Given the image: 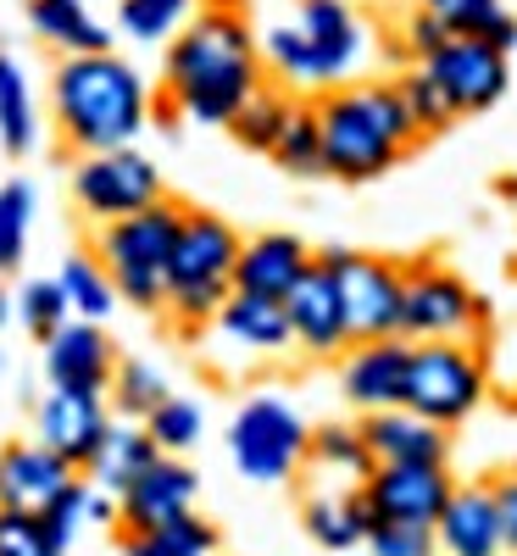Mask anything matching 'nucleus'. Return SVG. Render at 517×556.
<instances>
[{
	"mask_svg": "<svg viewBox=\"0 0 517 556\" xmlns=\"http://www.w3.org/2000/svg\"><path fill=\"white\" fill-rule=\"evenodd\" d=\"M417 12H429V17H440L451 34H484L501 12H506V0H412Z\"/></svg>",
	"mask_w": 517,
	"mask_h": 556,
	"instance_id": "obj_41",
	"label": "nucleus"
},
{
	"mask_svg": "<svg viewBox=\"0 0 517 556\" xmlns=\"http://www.w3.org/2000/svg\"><path fill=\"white\" fill-rule=\"evenodd\" d=\"M484 329H490V301L462 273H451L434 256L401 262V340L406 345H434V340L479 345Z\"/></svg>",
	"mask_w": 517,
	"mask_h": 556,
	"instance_id": "obj_6",
	"label": "nucleus"
},
{
	"mask_svg": "<svg viewBox=\"0 0 517 556\" xmlns=\"http://www.w3.org/2000/svg\"><path fill=\"white\" fill-rule=\"evenodd\" d=\"M373 473V456L356 424H317L306 440V462H301V484H351L362 490V479Z\"/></svg>",
	"mask_w": 517,
	"mask_h": 556,
	"instance_id": "obj_25",
	"label": "nucleus"
},
{
	"mask_svg": "<svg viewBox=\"0 0 517 556\" xmlns=\"http://www.w3.org/2000/svg\"><path fill=\"white\" fill-rule=\"evenodd\" d=\"M12 312H17V323H23V329H28L39 345L73 317L67 301H62V290H56V278H28V285L12 295Z\"/></svg>",
	"mask_w": 517,
	"mask_h": 556,
	"instance_id": "obj_39",
	"label": "nucleus"
},
{
	"mask_svg": "<svg viewBox=\"0 0 517 556\" xmlns=\"http://www.w3.org/2000/svg\"><path fill=\"white\" fill-rule=\"evenodd\" d=\"M117 540H123V556H212L217 551V523L206 513H184L162 529L117 534Z\"/></svg>",
	"mask_w": 517,
	"mask_h": 556,
	"instance_id": "obj_32",
	"label": "nucleus"
},
{
	"mask_svg": "<svg viewBox=\"0 0 517 556\" xmlns=\"http://www.w3.org/2000/svg\"><path fill=\"white\" fill-rule=\"evenodd\" d=\"M151 112H156V89L128 56H117V51L56 56L51 117H56V134L67 151H78V156L128 151L151 128Z\"/></svg>",
	"mask_w": 517,
	"mask_h": 556,
	"instance_id": "obj_2",
	"label": "nucleus"
},
{
	"mask_svg": "<svg viewBox=\"0 0 517 556\" xmlns=\"http://www.w3.org/2000/svg\"><path fill=\"white\" fill-rule=\"evenodd\" d=\"M317 556H362V551H317Z\"/></svg>",
	"mask_w": 517,
	"mask_h": 556,
	"instance_id": "obj_46",
	"label": "nucleus"
},
{
	"mask_svg": "<svg viewBox=\"0 0 517 556\" xmlns=\"http://www.w3.org/2000/svg\"><path fill=\"white\" fill-rule=\"evenodd\" d=\"M0 146H7V156H28L39 146V106L12 51H0Z\"/></svg>",
	"mask_w": 517,
	"mask_h": 556,
	"instance_id": "obj_30",
	"label": "nucleus"
},
{
	"mask_svg": "<svg viewBox=\"0 0 517 556\" xmlns=\"http://www.w3.org/2000/svg\"><path fill=\"white\" fill-rule=\"evenodd\" d=\"M162 195H167L162 167L139 146H128V151H96V156H78L73 162V206L96 228L146 212Z\"/></svg>",
	"mask_w": 517,
	"mask_h": 556,
	"instance_id": "obj_10",
	"label": "nucleus"
},
{
	"mask_svg": "<svg viewBox=\"0 0 517 556\" xmlns=\"http://www.w3.org/2000/svg\"><path fill=\"white\" fill-rule=\"evenodd\" d=\"M212 556H223V551H212Z\"/></svg>",
	"mask_w": 517,
	"mask_h": 556,
	"instance_id": "obj_48",
	"label": "nucleus"
},
{
	"mask_svg": "<svg viewBox=\"0 0 517 556\" xmlns=\"http://www.w3.org/2000/svg\"><path fill=\"white\" fill-rule=\"evenodd\" d=\"M28 23L56 56H101V51H112V28L89 12V0H28Z\"/></svg>",
	"mask_w": 517,
	"mask_h": 556,
	"instance_id": "obj_26",
	"label": "nucleus"
},
{
	"mask_svg": "<svg viewBox=\"0 0 517 556\" xmlns=\"http://www.w3.org/2000/svg\"><path fill=\"white\" fill-rule=\"evenodd\" d=\"M39 523H45V540H51V551H73V540L89 529V523H117V501L112 495H101L96 484H89L84 473L51 501V506H45V513H39Z\"/></svg>",
	"mask_w": 517,
	"mask_h": 556,
	"instance_id": "obj_28",
	"label": "nucleus"
},
{
	"mask_svg": "<svg viewBox=\"0 0 517 556\" xmlns=\"http://www.w3.org/2000/svg\"><path fill=\"white\" fill-rule=\"evenodd\" d=\"M0 374H7V351H0Z\"/></svg>",
	"mask_w": 517,
	"mask_h": 556,
	"instance_id": "obj_47",
	"label": "nucleus"
},
{
	"mask_svg": "<svg viewBox=\"0 0 517 556\" xmlns=\"http://www.w3.org/2000/svg\"><path fill=\"white\" fill-rule=\"evenodd\" d=\"M406 356H412L406 340H367V345H351L340 356V395L356 406V417L401 406Z\"/></svg>",
	"mask_w": 517,
	"mask_h": 556,
	"instance_id": "obj_19",
	"label": "nucleus"
},
{
	"mask_svg": "<svg viewBox=\"0 0 517 556\" xmlns=\"http://www.w3.org/2000/svg\"><path fill=\"white\" fill-rule=\"evenodd\" d=\"M201 12V0H117V28L139 45H167Z\"/></svg>",
	"mask_w": 517,
	"mask_h": 556,
	"instance_id": "obj_34",
	"label": "nucleus"
},
{
	"mask_svg": "<svg viewBox=\"0 0 517 556\" xmlns=\"http://www.w3.org/2000/svg\"><path fill=\"white\" fill-rule=\"evenodd\" d=\"M240 245H245V235L223 212L184 206L178 240H173V256H167V295H162V317L184 340L206 334L217 306L234 295V262H240Z\"/></svg>",
	"mask_w": 517,
	"mask_h": 556,
	"instance_id": "obj_4",
	"label": "nucleus"
},
{
	"mask_svg": "<svg viewBox=\"0 0 517 556\" xmlns=\"http://www.w3.org/2000/svg\"><path fill=\"white\" fill-rule=\"evenodd\" d=\"M273 167H285L290 178H323V139H317V117H312V101H295L278 146L267 151Z\"/></svg>",
	"mask_w": 517,
	"mask_h": 556,
	"instance_id": "obj_37",
	"label": "nucleus"
},
{
	"mask_svg": "<svg viewBox=\"0 0 517 556\" xmlns=\"http://www.w3.org/2000/svg\"><path fill=\"white\" fill-rule=\"evenodd\" d=\"M106 429H112V406H106V395L45 390L39 406H34V440L51 451V456H62L73 473L89 468V456L101 451Z\"/></svg>",
	"mask_w": 517,
	"mask_h": 556,
	"instance_id": "obj_13",
	"label": "nucleus"
},
{
	"mask_svg": "<svg viewBox=\"0 0 517 556\" xmlns=\"http://www.w3.org/2000/svg\"><path fill=\"white\" fill-rule=\"evenodd\" d=\"M167 395H173V384H167V374H162L156 362H146V356H117L112 384H106V406H112L117 424H146V417H151Z\"/></svg>",
	"mask_w": 517,
	"mask_h": 556,
	"instance_id": "obj_29",
	"label": "nucleus"
},
{
	"mask_svg": "<svg viewBox=\"0 0 517 556\" xmlns=\"http://www.w3.org/2000/svg\"><path fill=\"white\" fill-rule=\"evenodd\" d=\"M196 495H201V473L190 462L156 456L151 468L117 495V534H146V529H162L184 513H196Z\"/></svg>",
	"mask_w": 517,
	"mask_h": 556,
	"instance_id": "obj_15",
	"label": "nucleus"
},
{
	"mask_svg": "<svg viewBox=\"0 0 517 556\" xmlns=\"http://www.w3.org/2000/svg\"><path fill=\"white\" fill-rule=\"evenodd\" d=\"M162 451L151 445V434L146 429H139V424H117V417H112V429H106V440H101V451L96 456H89V468H84V479L89 484H96L101 495H123L139 473H146L151 468V462H156Z\"/></svg>",
	"mask_w": 517,
	"mask_h": 556,
	"instance_id": "obj_27",
	"label": "nucleus"
},
{
	"mask_svg": "<svg viewBox=\"0 0 517 556\" xmlns=\"http://www.w3.org/2000/svg\"><path fill=\"white\" fill-rule=\"evenodd\" d=\"M423 73L440 84V96L456 112V123L501 106L506 89H512V56H501L495 45H484L474 34H451L445 51H434L429 62H423Z\"/></svg>",
	"mask_w": 517,
	"mask_h": 556,
	"instance_id": "obj_11",
	"label": "nucleus"
},
{
	"mask_svg": "<svg viewBox=\"0 0 517 556\" xmlns=\"http://www.w3.org/2000/svg\"><path fill=\"white\" fill-rule=\"evenodd\" d=\"M312 267V245L290 228H267V235H251L240 245V262H234V290L262 295V301H285L301 273Z\"/></svg>",
	"mask_w": 517,
	"mask_h": 556,
	"instance_id": "obj_20",
	"label": "nucleus"
},
{
	"mask_svg": "<svg viewBox=\"0 0 517 556\" xmlns=\"http://www.w3.org/2000/svg\"><path fill=\"white\" fill-rule=\"evenodd\" d=\"M117 367V345L106 334V323H78L67 317L62 329L45 340V379L51 390H78V395H106Z\"/></svg>",
	"mask_w": 517,
	"mask_h": 556,
	"instance_id": "obj_17",
	"label": "nucleus"
},
{
	"mask_svg": "<svg viewBox=\"0 0 517 556\" xmlns=\"http://www.w3.org/2000/svg\"><path fill=\"white\" fill-rule=\"evenodd\" d=\"M178 223H184V206L173 195H162L156 206L134 212V217L101 223L96 240H89V256L101 262L117 301H128L134 312H162L167 256H173V240H178Z\"/></svg>",
	"mask_w": 517,
	"mask_h": 556,
	"instance_id": "obj_5",
	"label": "nucleus"
},
{
	"mask_svg": "<svg viewBox=\"0 0 517 556\" xmlns=\"http://www.w3.org/2000/svg\"><path fill=\"white\" fill-rule=\"evenodd\" d=\"M445 39H451V28L440 23V17H429V12H406V23L395 28V39H390V56L401 62V67H423L434 51H445Z\"/></svg>",
	"mask_w": 517,
	"mask_h": 556,
	"instance_id": "obj_40",
	"label": "nucleus"
},
{
	"mask_svg": "<svg viewBox=\"0 0 517 556\" xmlns=\"http://www.w3.org/2000/svg\"><path fill=\"white\" fill-rule=\"evenodd\" d=\"M312 424L285 401V395H251L240 401L228 424V462L251 484H290L301 479Z\"/></svg>",
	"mask_w": 517,
	"mask_h": 556,
	"instance_id": "obj_8",
	"label": "nucleus"
},
{
	"mask_svg": "<svg viewBox=\"0 0 517 556\" xmlns=\"http://www.w3.org/2000/svg\"><path fill=\"white\" fill-rule=\"evenodd\" d=\"M285 317H290V345L312 362H340L351 351V329H345V306L340 290L317 262L301 273V285L285 295Z\"/></svg>",
	"mask_w": 517,
	"mask_h": 556,
	"instance_id": "obj_16",
	"label": "nucleus"
},
{
	"mask_svg": "<svg viewBox=\"0 0 517 556\" xmlns=\"http://www.w3.org/2000/svg\"><path fill=\"white\" fill-rule=\"evenodd\" d=\"M301 529L317 551H362L373 518L351 484H301Z\"/></svg>",
	"mask_w": 517,
	"mask_h": 556,
	"instance_id": "obj_23",
	"label": "nucleus"
},
{
	"mask_svg": "<svg viewBox=\"0 0 517 556\" xmlns=\"http://www.w3.org/2000/svg\"><path fill=\"white\" fill-rule=\"evenodd\" d=\"M362 556H434V534L406 529V523H373L362 540Z\"/></svg>",
	"mask_w": 517,
	"mask_h": 556,
	"instance_id": "obj_43",
	"label": "nucleus"
},
{
	"mask_svg": "<svg viewBox=\"0 0 517 556\" xmlns=\"http://www.w3.org/2000/svg\"><path fill=\"white\" fill-rule=\"evenodd\" d=\"M490 501H495V523H501V556H517V468L490 473Z\"/></svg>",
	"mask_w": 517,
	"mask_h": 556,
	"instance_id": "obj_44",
	"label": "nucleus"
},
{
	"mask_svg": "<svg viewBox=\"0 0 517 556\" xmlns=\"http://www.w3.org/2000/svg\"><path fill=\"white\" fill-rule=\"evenodd\" d=\"M356 429L367 440L373 468H451V434L423 424L406 406L367 412V417H356Z\"/></svg>",
	"mask_w": 517,
	"mask_h": 556,
	"instance_id": "obj_18",
	"label": "nucleus"
},
{
	"mask_svg": "<svg viewBox=\"0 0 517 556\" xmlns=\"http://www.w3.org/2000/svg\"><path fill=\"white\" fill-rule=\"evenodd\" d=\"M139 429L151 434V445H156L162 456H184V451H196V445H201V434H206V412H201V401H190V395H167Z\"/></svg>",
	"mask_w": 517,
	"mask_h": 556,
	"instance_id": "obj_35",
	"label": "nucleus"
},
{
	"mask_svg": "<svg viewBox=\"0 0 517 556\" xmlns=\"http://www.w3.org/2000/svg\"><path fill=\"white\" fill-rule=\"evenodd\" d=\"M295 28L312 45L323 89H340V84L362 78V67L373 56V34L351 0H295Z\"/></svg>",
	"mask_w": 517,
	"mask_h": 556,
	"instance_id": "obj_12",
	"label": "nucleus"
},
{
	"mask_svg": "<svg viewBox=\"0 0 517 556\" xmlns=\"http://www.w3.org/2000/svg\"><path fill=\"white\" fill-rule=\"evenodd\" d=\"M212 329H217L234 351H245V356H285V351H295V345H290L285 301H262V295H245V290H234V295L217 306Z\"/></svg>",
	"mask_w": 517,
	"mask_h": 556,
	"instance_id": "obj_24",
	"label": "nucleus"
},
{
	"mask_svg": "<svg viewBox=\"0 0 517 556\" xmlns=\"http://www.w3.org/2000/svg\"><path fill=\"white\" fill-rule=\"evenodd\" d=\"M256 28L240 0H206V7L167 39L162 56V117H184L201 128H228L262 89Z\"/></svg>",
	"mask_w": 517,
	"mask_h": 556,
	"instance_id": "obj_1",
	"label": "nucleus"
},
{
	"mask_svg": "<svg viewBox=\"0 0 517 556\" xmlns=\"http://www.w3.org/2000/svg\"><path fill=\"white\" fill-rule=\"evenodd\" d=\"M12 317H17V312H12V290H0V329H7Z\"/></svg>",
	"mask_w": 517,
	"mask_h": 556,
	"instance_id": "obj_45",
	"label": "nucleus"
},
{
	"mask_svg": "<svg viewBox=\"0 0 517 556\" xmlns=\"http://www.w3.org/2000/svg\"><path fill=\"white\" fill-rule=\"evenodd\" d=\"M290 112H295V96H285L278 84H262L256 96L234 112V123H228V134L240 139L245 151H256V156H267L273 146H278V134H285V123H290Z\"/></svg>",
	"mask_w": 517,
	"mask_h": 556,
	"instance_id": "obj_33",
	"label": "nucleus"
},
{
	"mask_svg": "<svg viewBox=\"0 0 517 556\" xmlns=\"http://www.w3.org/2000/svg\"><path fill=\"white\" fill-rule=\"evenodd\" d=\"M451 490H456L451 468H373L362 479L367 518L373 523H406V529H434Z\"/></svg>",
	"mask_w": 517,
	"mask_h": 556,
	"instance_id": "obj_14",
	"label": "nucleus"
},
{
	"mask_svg": "<svg viewBox=\"0 0 517 556\" xmlns=\"http://www.w3.org/2000/svg\"><path fill=\"white\" fill-rule=\"evenodd\" d=\"M312 262L335 278L351 345L401 340V262L373 256V251H351V245H323V251H312Z\"/></svg>",
	"mask_w": 517,
	"mask_h": 556,
	"instance_id": "obj_9",
	"label": "nucleus"
},
{
	"mask_svg": "<svg viewBox=\"0 0 517 556\" xmlns=\"http://www.w3.org/2000/svg\"><path fill=\"white\" fill-rule=\"evenodd\" d=\"M429 534H434V556H501V523H495L490 484L484 479L456 484Z\"/></svg>",
	"mask_w": 517,
	"mask_h": 556,
	"instance_id": "obj_22",
	"label": "nucleus"
},
{
	"mask_svg": "<svg viewBox=\"0 0 517 556\" xmlns=\"http://www.w3.org/2000/svg\"><path fill=\"white\" fill-rule=\"evenodd\" d=\"M395 96H401V106H406V117H412V128H417V139H429V134H445L451 123H456V112L445 106V96H440V84L423 73V67H401L395 78Z\"/></svg>",
	"mask_w": 517,
	"mask_h": 556,
	"instance_id": "obj_38",
	"label": "nucleus"
},
{
	"mask_svg": "<svg viewBox=\"0 0 517 556\" xmlns=\"http://www.w3.org/2000/svg\"><path fill=\"white\" fill-rule=\"evenodd\" d=\"M78 473L67 468L62 456H51L39 440H12L0 445V506H12V513H45Z\"/></svg>",
	"mask_w": 517,
	"mask_h": 556,
	"instance_id": "obj_21",
	"label": "nucleus"
},
{
	"mask_svg": "<svg viewBox=\"0 0 517 556\" xmlns=\"http://www.w3.org/2000/svg\"><path fill=\"white\" fill-rule=\"evenodd\" d=\"M28 235H34V184L28 178H7L0 184V278L23 267Z\"/></svg>",
	"mask_w": 517,
	"mask_h": 556,
	"instance_id": "obj_36",
	"label": "nucleus"
},
{
	"mask_svg": "<svg viewBox=\"0 0 517 556\" xmlns=\"http://www.w3.org/2000/svg\"><path fill=\"white\" fill-rule=\"evenodd\" d=\"M56 290L67 301V312L78 323H106L117 312V290H112V278L101 273V262L89 256V251H73L62 267H56Z\"/></svg>",
	"mask_w": 517,
	"mask_h": 556,
	"instance_id": "obj_31",
	"label": "nucleus"
},
{
	"mask_svg": "<svg viewBox=\"0 0 517 556\" xmlns=\"http://www.w3.org/2000/svg\"><path fill=\"white\" fill-rule=\"evenodd\" d=\"M0 556H62V551H51L45 523L34 513H12V506H0Z\"/></svg>",
	"mask_w": 517,
	"mask_h": 556,
	"instance_id": "obj_42",
	"label": "nucleus"
},
{
	"mask_svg": "<svg viewBox=\"0 0 517 556\" xmlns=\"http://www.w3.org/2000/svg\"><path fill=\"white\" fill-rule=\"evenodd\" d=\"M312 117L323 139V178L340 184L384 178L417 146V128L390 78H356L340 89H323L312 101Z\"/></svg>",
	"mask_w": 517,
	"mask_h": 556,
	"instance_id": "obj_3",
	"label": "nucleus"
},
{
	"mask_svg": "<svg viewBox=\"0 0 517 556\" xmlns=\"http://www.w3.org/2000/svg\"><path fill=\"white\" fill-rule=\"evenodd\" d=\"M490 401V367L479 345H456V340H434V345H412L406 356V390L401 406L417 412L434 429H462L467 417Z\"/></svg>",
	"mask_w": 517,
	"mask_h": 556,
	"instance_id": "obj_7",
	"label": "nucleus"
}]
</instances>
